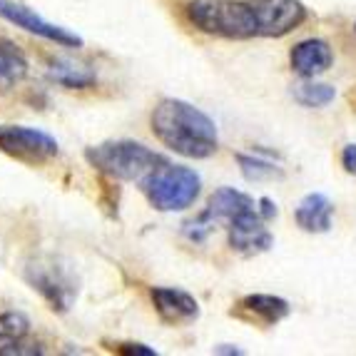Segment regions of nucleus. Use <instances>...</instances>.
<instances>
[{"label": "nucleus", "mask_w": 356, "mask_h": 356, "mask_svg": "<svg viewBox=\"0 0 356 356\" xmlns=\"http://www.w3.org/2000/svg\"><path fill=\"white\" fill-rule=\"evenodd\" d=\"M28 75V60L13 42L0 40V83H18Z\"/></svg>", "instance_id": "nucleus-15"}, {"label": "nucleus", "mask_w": 356, "mask_h": 356, "mask_svg": "<svg viewBox=\"0 0 356 356\" xmlns=\"http://www.w3.org/2000/svg\"><path fill=\"white\" fill-rule=\"evenodd\" d=\"M291 95L304 107H324V105H329V102H334L337 90H334L332 85L314 83V80L307 77V80H302V83H297L291 88Z\"/></svg>", "instance_id": "nucleus-16"}, {"label": "nucleus", "mask_w": 356, "mask_h": 356, "mask_svg": "<svg viewBox=\"0 0 356 356\" xmlns=\"http://www.w3.org/2000/svg\"><path fill=\"white\" fill-rule=\"evenodd\" d=\"M334 63V53L329 48L327 40H319V38H309L294 45L291 50V67L294 72H299L302 77H314L327 72Z\"/></svg>", "instance_id": "nucleus-11"}, {"label": "nucleus", "mask_w": 356, "mask_h": 356, "mask_svg": "<svg viewBox=\"0 0 356 356\" xmlns=\"http://www.w3.org/2000/svg\"><path fill=\"white\" fill-rule=\"evenodd\" d=\"M237 162H239L242 175L250 179V182H264V179H274L284 175L274 162L259 160V157H252V154H237Z\"/></svg>", "instance_id": "nucleus-18"}, {"label": "nucleus", "mask_w": 356, "mask_h": 356, "mask_svg": "<svg viewBox=\"0 0 356 356\" xmlns=\"http://www.w3.org/2000/svg\"><path fill=\"white\" fill-rule=\"evenodd\" d=\"M187 18L207 35L229 40L259 35L257 13L250 0H192L187 3Z\"/></svg>", "instance_id": "nucleus-2"}, {"label": "nucleus", "mask_w": 356, "mask_h": 356, "mask_svg": "<svg viewBox=\"0 0 356 356\" xmlns=\"http://www.w3.org/2000/svg\"><path fill=\"white\" fill-rule=\"evenodd\" d=\"M0 18L13 23L15 28L25 30V33H33V35L42 38V40L63 45V48H83V38L80 35L70 33L67 28L48 23V20L40 18L35 10H30L28 6H20L15 0H0Z\"/></svg>", "instance_id": "nucleus-6"}, {"label": "nucleus", "mask_w": 356, "mask_h": 356, "mask_svg": "<svg viewBox=\"0 0 356 356\" xmlns=\"http://www.w3.org/2000/svg\"><path fill=\"white\" fill-rule=\"evenodd\" d=\"M149 125H152L154 137L167 149L190 157V160L212 157L220 145L214 120L190 102L175 100V97H167L154 107Z\"/></svg>", "instance_id": "nucleus-1"}, {"label": "nucleus", "mask_w": 356, "mask_h": 356, "mask_svg": "<svg viewBox=\"0 0 356 356\" xmlns=\"http://www.w3.org/2000/svg\"><path fill=\"white\" fill-rule=\"evenodd\" d=\"M0 152L25 165H42L58 154V140L35 127L0 125Z\"/></svg>", "instance_id": "nucleus-5"}, {"label": "nucleus", "mask_w": 356, "mask_h": 356, "mask_svg": "<svg viewBox=\"0 0 356 356\" xmlns=\"http://www.w3.org/2000/svg\"><path fill=\"white\" fill-rule=\"evenodd\" d=\"M105 346L110 351H115V354H125V356H157V351L145 344H122V341L110 344V341H105Z\"/></svg>", "instance_id": "nucleus-19"}, {"label": "nucleus", "mask_w": 356, "mask_h": 356, "mask_svg": "<svg viewBox=\"0 0 356 356\" xmlns=\"http://www.w3.org/2000/svg\"><path fill=\"white\" fill-rule=\"evenodd\" d=\"M28 282L58 312L70 309L72 299L77 294V286L70 280V274L65 272V267H60L55 261H35L33 267H28Z\"/></svg>", "instance_id": "nucleus-7"}, {"label": "nucleus", "mask_w": 356, "mask_h": 356, "mask_svg": "<svg viewBox=\"0 0 356 356\" xmlns=\"http://www.w3.org/2000/svg\"><path fill=\"white\" fill-rule=\"evenodd\" d=\"M85 160L97 172L110 179H120V182H140L154 167L167 162L162 154L132 140H110V143L92 145L85 149Z\"/></svg>", "instance_id": "nucleus-3"}, {"label": "nucleus", "mask_w": 356, "mask_h": 356, "mask_svg": "<svg viewBox=\"0 0 356 356\" xmlns=\"http://www.w3.org/2000/svg\"><path fill=\"white\" fill-rule=\"evenodd\" d=\"M30 332V321L20 312H6L0 314V354L8 349L10 344L25 339Z\"/></svg>", "instance_id": "nucleus-17"}, {"label": "nucleus", "mask_w": 356, "mask_h": 356, "mask_svg": "<svg viewBox=\"0 0 356 356\" xmlns=\"http://www.w3.org/2000/svg\"><path fill=\"white\" fill-rule=\"evenodd\" d=\"M50 80H55L67 90H85L95 85V72L77 65L72 60H55L50 67Z\"/></svg>", "instance_id": "nucleus-14"}, {"label": "nucleus", "mask_w": 356, "mask_h": 356, "mask_svg": "<svg viewBox=\"0 0 356 356\" xmlns=\"http://www.w3.org/2000/svg\"><path fill=\"white\" fill-rule=\"evenodd\" d=\"M140 190L154 209L182 212L197 202V197L202 192V179L190 167L162 162L140 179Z\"/></svg>", "instance_id": "nucleus-4"}, {"label": "nucleus", "mask_w": 356, "mask_h": 356, "mask_svg": "<svg viewBox=\"0 0 356 356\" xmlns=\"http://www.w3.org/2000/svg\"><path fill=\"white\" fill-rule=\"evenodd\" d=\"M214 354H242V351L232 349V346H222V349H214Z\"/></svg>", "instance_id": "nucleus-22"}, {"label": "nucleus", "mask_w": 356, "mask_h": 356, "mask_svg": "<svg viewBox=\"0 0 356 356\" xmlns=\"http://www.w3.org/2000/svg\"><path fill=\"white\" fill-rule=\"evenodd\" d=\"M332 217H334V204L324 195H319V192L307 195L297 204V209H294L297 225L304 232H312V234H324V232L332 229Z\"/></svg>", "instance_id": "nucleus-12"}, {"label": "nucleus", "mask_w": 356, "mask_h": 356, "mask_svg": "<svg viewBox=\"0 0 356 356\" xmlns=\"http://www.w3.org/2000/svg\"><path fill=\"white\" fill-rule=\"evenodd\" d=\"M264 217L259 214V209H244L239 212L234 220H229V247L234 252L244 257H254L261 252L272 250L274 237L272 232L264 227Z\"/></svg>", "instance_id": "nucleus-9"}, {"label": "nucleus", "mask_w": 356, "mask_h": 356, "mask_svg": "<svg viewBox=\"0 0 356 356\" xmlns=\"http://www.w3.org/2000/svg\"><path fill=\"white\" fill-rule=\"evenodd\" d=\"M257 13L259 35L282 38L304 23L307 8L299 0H250Z\"/></svg>", "instance_id": "nucleus-8"}, {"label": "nucleus", "mask_w": 356, "mask_h": 356, "mask_svg": "<svg viewBox=\"0 0 356 356\" xmlns=\"http://www.w3.org/2000/svg\"><path fill=\"white\" fill-rule=\"evenodd\" d=\"M239 307L247 312V314L257 316L264 324H277L284 316H289V304L284 302L282 297H272V294H250L239 302Z\"/></svg>", "instance_id": "nucleus-13"}, {"label": "nucleus", "mask_w": 356, "mask_h": 356, "mask_svg": "<svg viewBox=\"0 0 356 356\" xmlns=\"http://www.w3.org/2000/svg\"><path fill=\"white\" fill-rule=\"evenodd\" d=\"M152 304L157 309L162 321L167 324H190L200 316V304L192 294L184 289H172V286H154L152 289Z\"/></svg>", "instance_id": "nucleus-10"}, {"label": "nucleus", "mask_w": 356, "mask_h": 356, "mask_svg": "<svg viewBox=\"0 0 356 356\" xmlns=\"http://www.w3.org/2000/svg\"><path fill=\"white\" fill-rule=\"evenodd\" d=\"M259 214L264 220H274L277 217V204L269 200V197H261L259 200Z\"/></svg>", "instance_id": "nucleus-21"}, {"label": "nucleus", "mask_w": 356, "mask_h": 356, "mask_svg": "<svg viewBox=\"0 0 356 356\" xmlns=\"http://www.w3.org/2000/svg\"><path fill=\"white\" fill-rule=\"evenodd\" d=\"M341 165L349 175H356V145H346L341 152Z\"/></svg>", "instance_id": "nucleus-20"}]
</instances>
